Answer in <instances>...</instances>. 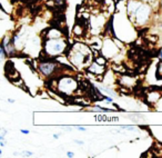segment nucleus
Returning <instances> with one entry per match:
<instances>
[{"instance_id":"obj_5","label":"nucleus","mask_w":162,"mask_h":158,"mask_svg":"<svg viewBox=\"0 0 162 158\" xmlns=\"http://www.w3.org/2000/svg\"><path fill=\"white\" fill-rule=\"evenodd\" d=\"M58 67H59V65L56 64V62H41L39 65V70L42 75L50 76L57 70Z\"/></svg>"},{"instance_id":"obj_2","label":"nucleus","mask_w":162,"mask_h":158,"mask_svg":"<svg viewBox=\"0 0 162 158\" xmlns=\"http://www.w3.org/2000/svg\"><path fill=\"white\" fill-rule=\"evenodd\" d=\"M44 49L49 57H56L61 55L66 50V41L62 38H46V41L44 42Z\"/></svg>"},{"instance_id":"obj_9","label":"nucleus","mask_w":162,"mask_h":158,"mask_svg":"<svg viewBox=\"0 0 162 158\" xmlns=\"http://www.w3.org/2000/svg\"><path fill=\"white\" fill-rule=\"evenodd\" d=\"M158 74H159V77L162 78V64H159L158 66Z\"/></svg>"},{"instance_id":"obj_18","label":"nucleus","mask_w":162,"mask_h":158,"mask_svg":"<svg viewBox=\"0 0 162 158\" xmlns=\"http://www.w3.org/2000/svg\"><path fill=\"white\" fill-rule=\"evenodd\" d=\"M53 138H55V139H59V135H53Z\"/></svg>"},{"instance_id":"obj_11","label":"nucleus","mask_w":162,"mask_h":158,"mask_svg":"<svg viewBox=\"0 0 162 158\" xmlns=\"http://www.w3.org/2000/svg\"><path fill=\"white\" fill-rule=\"evenodd\" d=\"M105 99H106V101H108L109 104H111V103L113 101L112 97H105Z\"/></svg>"},{"instance_id":"obj_15","label":"nucleus","mask_w":162,"mask_h":158,"mask_svg":"<svg viewBox=\"0 0 162 158\" xmlns=\"http://www.w3.org/2000/svg\"><path fill=\"white\" fill-rule=\"evenodd\" d=\"M74 143H77V144H79V145H83L82 140H74Z\"/></svg>"},{"instance_id":"obj_19","label":"nucleus","mask_w":162,"mask_h":158,"mask_svg":"<svg viewBox=\"0 0 162 158\" xmlns=\"http://www.w3.org/2000/svg\"><path fill=\"white\" fill-rule=\"evenodd\" d=\"M142 1H144V2L148 3V2H150V1H153V0H142Z\"/></svg>"},{"instance_id":"obj_8","label":"nucleus","mask_w":162,"mask_h":158,"mask_svg":"<svg viewBox=\"0 0 162 158\" xmlns=\"http://www.w3.org/2000/svg\"><path fill=\"white\" fill-rule=\"evenodd\" d=\"M122 129H126V130H129V131H133L135 130V127H129V126H122Z\"/></svg>"},{"instance_id":"obj_20","label":"nucleus","mask_w":162,"mask_h":158,"mask_svg":"<svg viewBox=\"0 0 162 158\" xmlns=\"http://www.w3.org/2000/svg\"><path fill=\"white\" fill-rule=\"evenodd\" d=\"M161 8H162V0H161Z\"/></svg>"},{"instance_id":"obj_12","label":"nucleus","mask_w":162,"mask_h":158,"mask_svg":"<svg viewBox=\"0 0 162 158\" xmlns=\"http://www.w3.org/2000/svg\"><path fill=\"white\" fill-rule=\"evenodd\" d=\"M74 156V154L72 153V152H68V153H67V157H73Z\"/></svg>"},{"instance_id":"obj_16","label":"nucleus","mask_w":162,"mask_h":158,"mask_svg":"<svg viewBox=\"0 0 162 158\" xmlns=\"http://www.w3.org/2000/svg\"><path fill=\"white\" fill-rule=\"evenodd\" d=\"M159 58H160V59H161V60H162V49L160 50V53H159Z\"/></svg>"},{"instance_id":"obj_13","label":"nucleus","mask_w":162,"mask_h":158,"mask_svg":"<svg viewBox=\"0 0 162 158\" xmlns=\"http://www.w3.org/2000/svg\"><path fill=\"white\" fill-rule=\"evenodd\" d=\"M21 133H22V134H25V135H28V134L30 133V131L28 130V129H21Z\"/></svg>"},{"instance_id":"obj_1","label":"nucleus","mask_w":162,"mask_h":158,"mask_svg":"<svg viewBox=\"0 0 162 158\" xmlns=\"http://www.w3.org/2000/svg\"><path fill=\"white\" fill-rule=\"evenodd\" d=\"M90 59H91L90 49L87 46H83L81 44L76 45L72 48V53L69 55V60L77 67L85 66V64L90 61Z\"/></svg>"},{"instance_id":"obj_17","label":"nucleus","mask_w":162,"mask_h":158,"mask_svg":"<svg viewBox=\"0 0 162 158\" xmlns=\"http://www.w3.org/2000/svg\"><path fill=\"white\" fill-rule=\"evenodd\" d=\"M8 103H10V104H14V103H15V99H8Z\"/></svg>"},{"instance_id":"obj_14","label":"nucleus","mask_w":162,"mask_h":158,"mask_svg":"<svg viewBox=\"0 0 162 158\" xmlns=\"http://www.w3.org/2000/svg\"><path fill=\"white\" fill-rule=\"evenodd\" d=\"M77 129L80 131H87V129H85V127H77Z\"/></svg>"},{"instance_id":"obj_6","label":"nucleus","mask_w":162,"mask_h":158,"mask_svg":"<svg viewBox=\"0 0 162 158\" xmlns=\"http://www.w3.org/2000/svg\"><path fill=\"white\" fill-rule=\"evenodd\" d=\"M96 120L97 122H118L119 118L118 117H108L107 115H98L96 117Z\"/></svg>"},{"instance_id":"obj_7","label":"nucleus","mask_w":162,"mask_h":158,"mask_svg":"<svg viewBox=\"0 0 162 158\" xmlns=\"http://www.w3.org/2000/svg\"><path fill=\"white\" fill-rule=\"evenodd\" d=\"M161 97V94L159 92H151L148 95V100L151 103H157Z\"/></svg>"},{"instance_id":"obj_3","label":"nucleus","mask_w":162,"mask_h":158,"mask_svg":"<svg viewBox=\"0 0 162 158\" xmlns=\"http://www.w3.org/2000/svg\"><path fill=\"white\" fill-rule=\"evenodd\" d=\"M58 88L63 94H73L78 88V83L73 78L64 76L58 83Z\"/></svg>"},{"instance_id":"obj_10","label":"nucleus","mask_w":162,"mask_h":158,"mask_svg":"<svg viewBox=\"0 0 162 158\" xmlns=\"http://www.w3.org/2000/svg\"><path fill=\"white\" fill-rule=\"evenodd\" d=\"M23 156H28V157H31V156H33V153H31V152H23Z\"/></svg>"},{"instance_id":"obj_4","label":"nucleus","mask_w":162,"mask_h":158,"mask_svg":"<svg viewBox=\"0 0 162 158\" xmlns=\"http://www.w3.org/2000/svg\"><path fill=\"white\" fill-rule=\"evenodd\" d=\"M151 15V8L149 7L148 3H142L139 6V8L135 10V12L133 14V18L137 22L139 23H144L148 21V19L150 18Z\"/></svg>"}]
</instances>
